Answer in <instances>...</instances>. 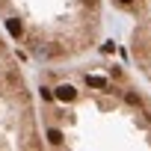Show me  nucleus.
Instances as JSON below:
<instances>
[{
	"mask_svg": "<svg viewBox=\"0 0 151 151\" xmlns=\"http://www.w3.org/2000/svg\"><path fill=\"white\" fill-rule=\"evenodd\" d=\"M45 139L53 148L151 151V95L116 59L74 65L39 86Z\"/></svg>",
	"mask_w": 151,
	"mask_h": 151,
	"instance_id": "nucleus-1",
	"label": "nucleus"
},
{
	"mask_svg": "<svg viewBox=\"0 0 151 151\" xmlns=\"http://www.w3.org/2000/svg\"><path fill=\"white\" fill-rule=\"evenodd\" d=\"M110 6L127 18V50L136 71L151 83V0H110Z\"/></svg>",
	"mask_w": 151,
	"mask_h": 151,
	"instance_id": "nucleus-2",
	"label": "nucleus"
}]
</instances>
